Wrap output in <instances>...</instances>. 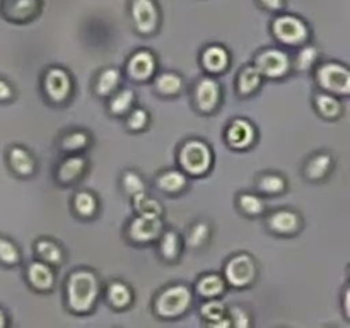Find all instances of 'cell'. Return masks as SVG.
I'll return each instance as SVG.
<instances>
[{"instance_id": "cell-43", "label": "cell", "mask_w": 350, "mask_h": 328, "mask_svg": "<svg viewBox=\"0 0 350 328\" xmlns=\"http://www.w3.org/2000/svg\"><path fill=\"white\" fill-rule=\"evenodd\" d=\"M12 96H14V91L12 87H10L9 82L0 79V101H7V99H10Z\"/></svg>"}, {"instance_id": "cell-27", "label": "cell", "mask_w": 350, "mask_h": 328, "mask_svg": "<svg viewBox=\"0 0 350 328\" xmlns=\"http://www.w3.org/2000/svg\"><path fill=\"white\" fill-rule=\"evenodd\" d=\"M161 255L166 260L173 262L180 256L181 251V239L178 236V232L174 231H166L163 236H161Z\"/></svg>"}, {"instance_id": "cell-3", "label": "cell", "mask_w": 350, "mask_h": 328, "mask_svg": "<svg viewBox=\"0 0 350 328\" xmlns=\"http://www.w3.org/2000/svg\"><path fill=\"white\" fill-rule=\"evenodd\" d=\"M181 167L190 174H205L211 169L212 152L211 147L202 140H188L181 146L178 154Z\"/></svg>"}, {"instance_id": "cell-41", "label": "cell", "mask_w": 350, "mask_h": 328, "mask_svg": "<svg viewBox=\"0 0 350 328\" xmlns=\"http://www.w3.org/2000/svg\"><path fill=\"white\" fill-rule=\"evenodd\" d=\"M147 123H149V113L146 109H135L130 113L129 120H126V126L130 130H142L146 128Z\"/></svg>"}, {"instance_id": "cell-37", "label": "cell", "mask_w": 350, "mask_h": 328, "mask_svg": "<svg viewBox=\"0 0 350 328\" xmlns=\"http://www.w3.org/2000/svg\"><path fill=\"white\" fill-rule=\"evenodd\" d=\"M208 234H211V229L205 222H197L193 228L190 229V234H188V243H190L191 248H200L207 243Z\"/></svg>"}, {"instance_id": "cell-7", "label": "cell", "mask_w": 350, "mask_h": 328, "mask_svg": "<svg viewBox=\"0 0 350 328\" xmlns=\"http://www.w3.org/2000/svg\"><path fill=\"white\" fill-rule=\"evenodd\" d=\"M133 26L140 34H152L159 24V9L154 0H132L130 3Z\"/></svg>"}, {"instance_id": "cell-16", "label": "cell", "mask_w": 350, "mask_h": 328, "mask_svg": "<svg viewBox=\"0 0 350 328\" xmlns=\"http://www.w3.org/2000/svg\"><path fill=\"white\" fill-rule=\"evenodd\" d=\"M255 140V128L246 120H234L228 128V142L236 149H245Z\"/></svg>"}, {"instance_id": "cell-30", "label": "cell", "mask_w": 350, "mask_h": 328, "mask_svg": "<svg viewBox=\"0 0 350 328\" xmlns=\"http://www.w3.org/2000/svg\"><path fill=\"white\" fill-rule=\"evenodd\" d=\"M74 208L82 217H92L98 210V200L89 191H79L74 197Z\"/></svg>"}, {"instance_id": "cell-32", "label": "cell", "mask_w": 350, "mask_h": 328, "mask_svg": "<svg viewBox=\"0 0 350 328\" xmlns=\"http://www.w3.org/2000/svg\"><path fill=\"white\" fill-rule=\"evenodd\" d=\"M133 101H135V92L132 89H123L113 96V99L109 101V109H111L113 115H123V113L129 111Z\"/></svg>"}, {"instance_id": "cell-1", "label": "cell", "mask_w": 350, "mask_h": 328, "mask_svg": "<svg viewBox=\"0 0 350 328\" xmlns=\"http://www.w3.org/2000/svg\"><path fill=\"white\" fill-rule=\"evenodd\" d=\"M99 294L98 277L91 270H75L67 280V304L75 313H85L94 306Z\"/></svg>"}, {"instance_id": "cell-9", "label": "cell", "mask_w": 350, "mask_h": 328, "mask_svg": "<svg viewBox=\"0 0 350 328\" xmlns=\"http://www.w3.org/2000/svg\"><path fill=\"white\" fill-rule=\"evenodd\" d=\"M255 67L258 68L260 74L267 75V77H282L289 72L291 60L286 51L270 48L256 57Z\"/></svg>"}, {"instance_id": "cell-44", "label": "cell", "mask_w": 350, "mask_h": 328, "mask_svg": "<svg viewBox=\"0 0 350 328\" xmlns=\"http://www.w3.org/2000/svg\"><path fill=\"white\" fill-rule=\"evenodd\" d=\"M260 5L267 10H280L286 3V0H258Z\"/></svg>"}, {"instance_id": "cell-10", "label": "cell", "mask_w": 350, "mask_h": 328, "mask_svg": "<svg viewBox=\"0 0 350 328\" xmlns=\"http://www.w3.org/2000/svg\"><path fill=\"white\" fill-rule=\"evenodd\" d=\"M44 92L55 102H62L70 96L72 79L64 68H50L44 75Z\"/></svg>"}, {"instance_id": "cell-31", "label": "cell", "mask_w": 350, "mask_h": 328, "mask_svg": "<svg viewBox=\"0 0 350 328\" xmlns=\"http://www.w3.org/2000/svg\"><path fill=\"white\" fill-rule=\"evenodd\" d=\"M132 198L133 205H135V210L140 215H157V217H161V214H163V207H161L159 202L150 198L146 191H142V193L135 195Z\"/></svg>"}, {"instance_id": "cell-21", "label": "cell", "mask_w": 350, "mask_h": 328, "mask_svg": "<svg viewBox=\"0 0 350 328\" xmlns=\"http://www.w3.org/2000/svg\"><path fill=\"white\" fill-rule=\"evenodd\" d=\"M106 296H108L109 304L113 308H118V310H123V308H126L132 303V290H130V287L126 284L118 282V280L109 284Z\"/></svg>"}, {"instance_id": "cell-18", "label": "cell", "mask_w": 350, "mask_h": 328, "mask_svg": "<svg viewBox=\"0 0 350 328\" xmlns=\"http://www.w3.org/2000/svg\"><path fill=\"white\" fill-rule=\"evenodd\" d=\"M202 64H204V67L207 68L208 72L217 74V72H222L229 65V55L228 51L222 46H219V44H211V46L205 48L204 53H202Z\"/></svg>"}, {"instance_id": "cell-26", "label": "cell", "mask_w": 350, "mask_h": 328, "mask_svg": "<svg viewBox=\"0 0 350 328\" xmlns=\"http://www.w3.org/2000/svg\"><path fill=\"white\" fill-rule=\"evenodd\" d=\"M120 72L116 68H105L96 81V92L99 96H109L120 84Z\"/></svg>"}, {"instance_id": "cell-19", "label": "cell", "mask_w": 350, "mask_h": 328, "mask_svg": "<svg viewBox=\"0 0 350 328\" xmlns=\"http://www.w3.org/2000/svg\"><path fill=\"white\" fill-rule=\"evenodd\" d=\"M85 169V159L81 156H70L62 161L58 167V181L60 183H72L79 180Z\"/></svg>"}, {"instance_id": "cell-45", "label": "cell", "mask_w": 350, "mask_h": 328, "mask_svg": "<svg viewBox=\"0 0 350 328\" xmlns=\"http://www.w3.org/2000/svg\"><path fill=\"white\" fill-rule=\"evenodd\" d=\"M7 325V316H5V311L0 308V328H3Z\"/></svg>"}, {"instance_id": "cell-24", "label": "cell", "mask_w": 350, "mask_h": 328, "mask_svg": "<svg viewBox=\"0 0 350 328\" xmlns=\"http://www.w3.org/2000/svg\"><path fill=\"white\" fill-rule=\"evenodd\" d=\"M224 289L226 282L217 273H208V275L202 277L197 284V290L204 297H217L224 292Z\"/></svg>"}, {"instance_id": "cell-2", "label": "cell", "mask_w": 350, "mask_h": 328, "mask_svg": "<svg viewBox=\"0 0 350 328\" xmlns=\"http://www.w3.org/2000/svg\"><path fill=\"white\" fill-rule=\"evenodd\" d=\"M191 299L193 296L187 286H171L156 297L154 310L163 318H176L190 308Z\"/></svg>"}, {"instance_id": "cell-20", "label": "cell", "mask_w": 350, "mask_h": 328, "mask_svg": "<svg viewBox=\"0 0 350 328\" xmlns=\"http://www.w3.org/2000/svg\"><path fill=\"white\" fill-rule=\"evenodd\" d=\"M157 187L161 190H164L166 193H178V191L183 190L187 187V176H185L181 171L176 169H170V171H164L157 176Z\"/></svg>"}, {"instance_id": "cell-6", "label": "cell", "mask_w": 350, "mask_h": 328, "mask_svg": "<svg viewBox=\"0 0 350 328\" xmlns=\"http://www.w3.org/2000/svg\"><path fill=\"white\" fill-rule=\"evenodd\" d=\"M226 279L231 286L234 287H246L252 284L256 277V265L255 260L250 255H236L226 263Z\"/></svg>"}, {"instance_id": "cell-40", "label": "cell", "mask_w": 350, "mask_h": 328, "mask_svg": "<svg viewBox=\"0 0 350 328\" xmlns=\"http://www.w3.org/2000/svg\"><path fill=\"white\" fill-rule=\"evenodd\" d=\"M318 58V50L314 46H304L303 50L297 55V67L301 70H308V68L313 67V64Z\"/></svg>"}, {"instance_id": "cell-29", "label": "cell", "mask_w": 350, "mask_h": 328, "mask_svg": "<svg viewBox=\"0 0 350 328\" xmlns=\"http://www.w3.org/2000/svg\"><path fill=\"white\" fill-rule=\"evenodd\" d=\"M314 105H317V109L320 111V115L327 116V118H337L342 113L340 101L330 94H317Z\"/></svg>"}, {"instance_id": "cell-15", "label": "cell", "mask_w": 350, "mask_h": 328, "mask_svg": "<svg viewBox=\"0 0 350 328\" xmlns=\"http://www.w3.org/2000/svg\"><path fill=\"white\" fill-rule=\"evenodd\" d=\"M7 161H9L10 169L19 174V176H29V174H33L34 166H36L29 150L21 146L10 147L9 152H7Z\"/></svg>"}, {"instance_id": "cell-33", "label": "cell", "mask_w": 350, "mask_h": 328, "mask_svg": "<svg viewBox=\"0 0 350 328\" xmlns=\"http://www.w3.org/2000/svg\"><path fill=\"white\" fill-rule=\"evenodd\" d=\"M19 258H21L19 248H17L10 239L0 236V263H2V265L10 266L19 263Z\"/></svg>"}, {"instance_id": "cell-35", "label": "cell", "mask_w": 350, "mask_h": 328, "mask_svg": "<svg viewBox=\"0 0 350 328\" xmlns=\"http://www.w3.org/2000/svg\"><path fill=\"white\" fill-rule=\"evenodd\" d=\"M122 183H123V190H125L130 197H135V195L146 191V183H144L140 174H137L135 171H126V173L123 174Z\"/></svg>"}, {"instance_id": "cell-34", "label": "cell", "mask_w": 350, "mask_h": 328, "mask_svg": "<svg viewBox=\"0 0 350 328\" xmlns=\"http://www.w3.org/2000/svg\"><path fill=\"white\" fill-rule=\"evenodd\" d=\"M258 188L265 193L275 195L286 190V180L279 174H263L258 181Z\"/></svg>"}, {"instance_id": "cell-22", "label": "cell", "mask_w": 350, "mask_h": 328, "mask_svg": "<svg viewBox=\"0 0 350 328\" xmlns=\"http://www.w3.org/2000/svg\"><path fill=\"white\" fill-rule=\"evenodd\" d=\"M330 167H332L330 154H317V156H313L310 161H308L304 173H306V176L310 178V180H321V178L327 176Z\"/></svg>"}, {"instance_id": "cell-25", "label": "cell", "mask_w": 350, "mask_h": 328, "mask_svg": "<svg viewBox=\"0 0 350 328\" xmlns=\"http://www.w3.org/2000/svg\"><path fill=\"white\" fill-rule=\"evenodd\" d=\"M36 253L44 263H50V265H58L62 258H64L62 248L57 243L51 241V239H40L36 243Z\"/></svg>"}, {"instance_id": "cell-28", "label": "cell", "mask_w": 350, "mask_h": 328, "mask_svg": "<svg viewBox=\"0 0 350 328\" xmlns=\"http://www.w3.org/2000/svg\"><path fill=\"white\" fill-rule=\"evenodd\" d=\"M183 87V79L174 72H166L161 74L156 81V89L164 96H174Z\"/></svg>"}, {"instance_id": "cell-36", "label": "cell", "mask_w": 350, "mask_h": 328, "mask_svg": "<svg viewBox=\"0 0 350 328\" xmlns=\"http://www.w3.org/2000/svg\"><path fill=\"white\" fill-rule=\"evenodd\" d=\"M89 144V135L85 132H70L62 139V147L68 152H74V150H81L84 147H88Z\"/></svg>"}, {"instance_id": "cell-12", "label": "cell", "mask_w": 350, "mask_h": 328, "mask_svg": "<svg viewBox=\"0 0 350 328\" xmlns=\"http://www.w3.org/2000/svg\"><path fill=\"white\" fill-rule=\"evenodd\" d=\"M219 101H221V87H219L217 81L211 77L200 79L195 87V102H197L198 109L204 113H211L217 108Z\"/></svg>"}, {"instance_id": "cell-14", "label": "cell", "mask_w": 350, "mask_h": 328, "mask_svg": "<svg viewBox=\"0 0 350 328\" xmlns=\"http://www.w3.org/2000/svg\"><path fill=\"white\" fill-rule=\"evenodd\" d=\"M269 228L277 234H294V232L299 231L301 217L296 212L282 208V210H277L270 215Z\"/></svg>"}, {"instance_id": "cell-39", "label": "cell", "mask_w": 350, "mask_h": 328, "mask_svg": "<svg viewBox=\"0 0 350 328\" xmlns=\"http://www.w3.org/2000/svg\"><path fill=\"white\" fill-rule=\"evenodd\" d=\"M224 314H226V308L224 304L219 303V301H208V303H205L204 306H202V316H204L207 321H211V323L224 318Z\"/></svg>"}, {"instance_id": "cell-11", "label": "cell", "mask_w": 350, "mask_h": 328, "mask_svg": "<svg viewBox=\"0 0 350 328\" xmlns=\"http://www.w3.org/2000/svg\"><path fill=\"white\" fill-rule=\"evenodd\" d=\"M163 221L157 215H139L129 226V236L135 243H149L159 238Z\"/></svg>"}, {"instance_id": "cell-5", "label": "cell", "mask_w": 350, "mask_h": 328, "mask_svg": "<svg viewBox=\"0 0 350 328\" xmlns=\"http://www.w3.org/2000/svg\"><path fill=\"white\" fill-rule=\"evenodd\" d=\"M318 84L328 92L334 94H349L350 91V74L347 67L335 62H328V64L321 65L317 72Z\"/></svg>"}, {"instance_id": "cell-8", "label": "cell", "mask_w": 350, "mask_h": 328, "mask_svg": "<svg viewBox=\"0 0 350 328\" xmlns=\"http://www.w3.org/2000/svg\"><path fill=\"white\" fill-rule=\"evenodd\" d=\"M40 10L41 0H0V14L10 23H29Z\"/></svg>"}, {"instance_id": "cell-4", "label": "cell", "mask_w": 350, "mask_h": 328, "mask_svg": "<svg viewBox=\"0 0 350 328\" xmlns=\"http://www.w3.org/2000/svg\"><path fill=\"white\" fill-rule=\"evenodd\" d=\"M272 33L273 36L284 44H301L308 40V31L306 23L296 16H277L272 23Z\"/></svg>"}, {"instance_id": "cell-38", "label": "cell", "mask_w": 350, "mask_h": 328, "mask_svg": "<svg viewBox=\"0 0 350 328\" xmlns=\"http://www.w3.org/2000/svg\"><path fill=\"white\" fill-rule=\"evenodd\" d=\"M239 207L246 212L248 215H258L262 214L263 208H265V204L260 197L252 193H245L239 197Z\"/></svg>"}, {"instance_id": "cell-42", "label": "cell", "mask_w": 350, "mask_h": 328, "mask_svg": "<svg viewBox=\"0 0 350 328\" xmlns=\"http://www.w3.org/2000/svg\"><path fill=\"white\" fill-rule=\"evenodd\" d=\"M231 325L236 328H246L250 327V314L245 308L234 306L231 308Z\"/></svg>"}, {"instance_id": "cell-17", "label": "cell", "mask_w": 350, "mask_h": 328, "mask_svg": "<svg viewBox=\"0 0 350 328\" xmlns=\"http://www.w3.org/2000/svg\"><path fill=\"white\" fill-rule=\"evenodd\" d=\"M27 280L38 290H48L53 287L55 275L50 265L44 262H33L27 266Z\"/></svg>"}, {"instance_id": "cell-13", "label": "cell", "mask_w": 350, "mask_h": 328, "mask_svg": "<svg viewBox=\"0 0 350 328\" xmlns=\"http://www.w3.org/2000/svg\"><path fill=\"white\" fill-rule=\"evenodd\" d=\"M154 68H156V60H154V55L147 50L133 53L126 64V72L135 81H147L154 74Z\"/></svg>"}, {"instance_id": "cell-23", "label": "cell", "mask_w": 350, "mask_h": 328, "mask_svg": "<svg viewBox=\"0 0 350 328\" xmlns=\"http://www.w3.org/2000/svg\"><path fill=\"white\" fill-rule=\"evenodd\" d=\"M262 84V74L256 67H245L238 75V91L239 94H252L253 91Z\"/></svg>"}]
</instances>
